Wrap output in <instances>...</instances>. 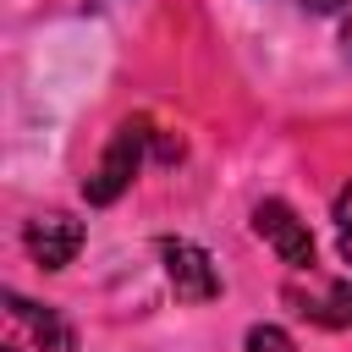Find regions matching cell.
Returning a JSON list of instances; mask_svg holds the SVG:
<instances>
[{"instance_id":"obj_8","label":"cell","mask_w":352,"mask_h":352,"mask_svg":"<svg viewBox=\"0 0 352 352\" xmlns=\"http://www.w3.org/2000/svg\"><path fill=\"white\" fill-rule=\"evenodd\" d=\"M336 242H341V258L352 264V182H346V192L336 198Z\"/></svg>"},{"instance_id":"obj_6","label":"cell","mask_w":352,"mask_h":352,"mask_svg":"<svg viewBox=\"0 0 352 352\" xmlns=\"http://www.w3.org/2000/svg\"><path fill=\"white\" fill-rule=\"evenodd\" d=\"M22 242H28L33 264H44V270H66V264L77 258V248H82V226H77L72 214L50 209V214H33V220H28Z\"/></svg>"},{"instance_id":"obj_4","label":"cell","mask_w":352,"mask_h":352,"mask_svg":"<svg viewBox=\"0 0 352 352\" xmlns=\"http://www.w3.org/2000/svg\"><path fill=\"white\" fill-rule=\"evenodd\" d=\"M253 231L275 248V258H280V264H292V270H308V264H314V236H308V226L297 220V209H292V204L264 198V204L253 209Z\"/></svg>"},{"instance_id":"obj_5","label":"cell","mask_w":352,"mask_h":352,"mask_svg":"<svg viewBox=\"0 0 352 352\" xmlns=\"http://www.w3.org/2000/svg\"><path fill=\"white\" fill-rule=\"evenodd\" d=\"M280 297H286L308 324H324V330H346V324H352V280H346V275H330V280H314V275H308V286L292 280Z\"/></svg>"},{"instance_id":"obj_1","label":"cell","mask_w":352,"mask_h":352,"mask_svg":"<svg viewBox=\"0 0 352 352\" xmlns=\"http://www.w3.org/2000/svg\"><path fill=\"white\" fill-rule=\"evenodd\" d=\"M72 346H77L72 324L55 308H44L22 292H6V302H0V352H72Z\"/></svg>"},{"instance_id":"obj_9","label":"cell","mask_w":352,"mask_h":352,"mask_svg":"<svg viewBox=\"0 0 352 352\" xmlns=\"http://www.w3.org/2000/svg\"><path fill=\"white\" fill-rule=\"evenodd\" d=\"M352 0H302V11H314V16H336V11H346Z\"/></svg>"},{"instance_id":"obj_7","label":"cell","mask_w":352,"mask_h":352,"mask_svg":"<svg viewBox=\"0 0 352 352\" xmlns=\"http://www.w3.org/2000/svg\"><path fill=\"white\" fill-rule=\"evenodd\" d=\"M248 352H297V346H292L286 330H275V324H253V330H248Z\"/></svg>"},{"instance_id":"obj_3","label":"cell","mask_w":352,"mask_h":352,"mask_svg":"<svg viewBox=\"0 0 352 352\" xmlns=\"http://www.w3.org/2000/svg\"><path fill=\"white\" fill-rule=\"evenodd\" d=\"M160 258H165V275H170V292L182 302H214L220 297V275H214V258L187 242V236H160Z\"/></svg>"},{"instance_id":"obj_2","label":"cell","mask_w":352,"mask_h":352,"mask_svg":"<svg viewBox=\"0 0 352 352\" xmlns=\"http://www.w3.org/2000/svg\"><path fill=\"white\" fill-rule=\"evenodd\" d=\"M143 148H148V121H121L116 138H110V148H104V160L88 170L82 198H88V204H116V198L132 187V176H138V165H143Z\"/></svg>"}]
</instances>
